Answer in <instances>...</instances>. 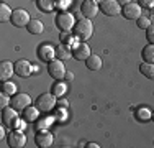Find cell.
Listing matches in <instances>:
<instances>
[{
  "label": "cell",
  "mask_w": 154,
  "mask_h": 148,
  "mask_svg": "<svg viewBox=\"0 0 154 148\" xmlns=\"http://www.w3.org/2000/svg\"><path fill=\"white\" fill-rule=\"evenodd\" d=\"M72 31H74V35L79 40H82V41L90 40V36L94 35V25H92V21H90V18L84 17V18H80V20H77L74 28H72Z\"/></svg>",
  "instance_id": "obj_1"
},
{
  "label": "cell",
  "mask_w": 154,
  "mask_h": 148,
  "mask_svg": "<svg viewBox=\"0 0 154 148\" xmlns=\"http://www.w3.org/2000/svg\"><path fill=\"white\" fill-rule=\"evenodd\" d=\"M54 105H57V101L53 92H45L36 99V107L39 109V112H49L54 109Z\"/></svg>",
  "instance_id": "obj_2"
},
{
  "label": "cell",
  "mask_w": 154,
  "mask_h": 148,
  "mask_svg": "<svg viewBox=\"0 0 154 148\" xmlns=\"http://www.w3.org/2000/svg\"><path fill=\"white\" fill-rule=\"evenodd\" d=\"M48 72H49V76L53 77V79L56 81H62L66 77V68H64V63L61 61V59L54 58L53 61L48 63Z\"/></svg>",
  "instance_id": "obj_3"
},
{
  "label": "cell",
  "mask_w": 154,
  "mask_h": 148,
  "mask_svg": "<svg viewBox=\"0 0 154 148\" xmlns=\"http://www.w3.org/2000/svg\"><path fill=\"white\" fill-rule=\"evenodd\" d=\"M75 25V18L72 13L69 12H61L57 13L56 17V27L61 30V31H71Z\"/></svg>",
  "instance_id": "obj_4"
},
{
  "label": "cell",
  "mask_w": 154,
  "mask_h": 148,
  "mask_svg": "<svg viewBox=\"0 0 154 148\" xmlns=\"http://www.w3.org/2000/svg\"><path fill=\"white\" fill-rule=\"evenodd\" d=\"M18 110H15L12 105L10 107H5V109L2 110V122H3V125H5L7 128H17V125H18V122H20V118H18Z\"/></svg>",
  "instance_id": "obj_5"
},
{
  "label": "cell",
  "mask_w": 154,
  "mask_h": 148,
  "mask_svg": "<svg viewBox=\"0 0 154 148\" xmlns=\"http://www.w3.org/2000/svg\"><path fill=\"white\" fill-rule=\"evenodd\" d=\"M10 105L15 110H18V112H23L28 105H31V97L28 94H23V92H17L10 99Z\"/></svg>",
  "instance_id": "obj_6"
},
{
  "label": "cell",
  "mask_w": 154,
  "mask_h": 148,
  "mask_svg": "<svg viewBox=\"0 0 154 148\" xmlns=\"http://www.w3.org/2000/svg\"><path fill=\"white\" fill-rule=\"evenodd\" d=\"M98 8L107 17H116L120 13V10H122V5L118 3V0H102Z\"/></svg>",
  "instance_id": "obj_7"
},
{
  "label": "cell",
  "mask_w": 154,
  "mask_h": 148,
  "mask_svg": "<svg viewBox=\"0 0 154 148\" xmlns=\"http://www.w3.org/2000/svg\"><path fill=\"white\" fill-rule=\"evenodd\" d=\"M10 21H12L13 27L23 28V27H26V25L30 23V13H28L26 10H23V8H17V10H13Z\"/></svg>",
  "instance_id": "obj_8"
},
{
  "label": "cell",
  "mask_w": 154,
  "mask_h": 148,
  "mask_svg": "<svg viewBox=\"0 0 154 148\" xmlns=\"http://www.w3.org/2000/svg\"><path fill=\"white\" fill-rule=\"evenodd\" d=\"M8 145L12 148H23L26 145V135L23 133V130H18V128L10 130L8 132Z\"/></svg>",
  "instance_id": "obj_9"
},
{
  "label": "cell",
  "mask_w": 154,
  "mask_h": 148,
  "mask_svg": "<svg viewBox=\"0 0 154 148\" xmlns=\"http://www.w3.org/2000/svg\"><path fill=\"white\" fill-rule=\"evenodd\" d=\"M54 142V135L49 132V128H43V130H38L35 137V143L39 148H49Z\"/></svg>",
  "instance_id": "obj_10"
},
{
  "label": "cell",
  "mask_w": 154,
  "mask_h": 148,
  "mask_svg": "<svg viewBox=\"0 0 154 148\" xmlns=\"http://www.w3.org/2000/svg\"><path fill=\"white\" fill-rule=\"evenodd\" d=\"M122 13L126 20H138V18L141 17V5L130 2V3H126V5H123Z\"/></svg>",
  "instance_id": "obj_11"
},
{
  "label": "cell",
  "mask_w": 154,
  "mask_h": 148,
  "mask_svg": "<svg viewBox=\"0 0 154 148\" xmlns=\"http://www.w3.org/2000/svg\"><path fill=\"white\" fill-rule=\"evenodd\" d=\"M72 56H74L77 61H85L87 58L90 56V48L85 41L77 43L74 48H72Z\"/></svg>",
  "instance_id": "obj_12"
},
{
  "label": "cell",
  "mask_w": 154,
  "mask_h": 148,
  "mask_svg": "<svg viewBox=\"0 0 154 148\" xmlns=\"http://www.w3.org/2000/svg\"><path fill=\"white\" fill-rule=\"evenodd\" d=\"M33 69H35V66H33L30 61H26V59H18L15 63V74H18L20 77L30 76L33 72Z\"/></svg>",
  "instance_id": "obj_13"
},
{
  "label": "cell",
  "mask_w": 154,
  "mask_h": 148,
  "mask_svg": "<svg viewBox=\"0 0 154 148\" xmlns=\"http://www.w3.org/2000/svg\"><path fill=\"white\" fill-rule=\"evenodd\" d=\"M98 5L95 2H92V0H85V2L80 5V12H82V15L85 18H94L95 15L98 13Z\"/></svg>",
  "instance_id": "obj_14"
},
{
  "label": "cell",
  "mask_w": 154,
  "mask_h": 148,
  "mask_svg": "<svg viewBox=\"0 0 154 148\" xmlns=\"http://www.w3.org/2000/svg\"><path fill=\"white\" fill-rule=\"evenodd\" d=\"M13 72H15V64L10 61H2V64H0V81L5 82V81L12 79Z\"/></svg>",
  "instance_id": "obj_15"
},
{
  "label": "cell",
  "mask_w": 154,
  "mask_h": 148,
  "mask_svg": "<svg viewBox=\"0 0 154 148\" xmlns=\"http://www.w3.org/2000/svg\"><path fill=\"white\" fill-rule=\"evenodd\" d=\"M39 58H41L43 61H46V63L53 61V59L56 58V48H53L48 43L41 44V46H39Z\"/></svg>",
  "instance_id": "obj_16"
},
{
  "label": "cell",
  "mask_w": 154,
  "mask_h": 148,
  "mask_svg": "<svg viewBox=\"0 0 154 148\" xmlns=\"http://www.w3.org/2000/svg\"><path fill=\"white\" fill-rule=\"evenodd\" d=\"M71 56H72V50H71V46H69V44L61 43V44H57V46H56V58L57 59L66 61V59H69Z\"/></svg>",
  "instance_id": "obj_17"
},
{
  "label": "cell",
  "mask_w": 154,
  "mask_h": 148,
  "mask_svg": "<svg viewBox=\"0 0 154 148\" xmlns=\"http://www.w3.org/2000/svg\"><path fill=\"white\" fill-rule=\"evenodd\" d=\"M85 66L90 71H98V69H102L103 63H102V58L98 56V54H90V56L85 59Z\"/></svg>",
  "instance_id": "obj_18"
},
{
  "label": "cell",
  "mask_w": 154,
  "mask_h": 148,
  "mask_svg": "<svg viewBox=\"0 0 154 148\" xmlns=\"http://www.w3.org/2000/svg\"><path fill=\"white\" fill-rule=\"evenodd\" d=\"M21 115H23V118L26 122H36L38 120V115H39V109L38 107H33V105H28L26 109L21 112Z\"/></svg>",
  "instance_id": "obj_19"
},
{
  "label": "cell",
  "mask_w": 154,
  "mask_h": 148,
  "mask_svg": "<svg viewBox=\"0 0 154 148\" xmlns=\"http://www.w3.org/2000/svg\"><path fill=\"white\" fill-rule=\"evenodd\" d=\"M26 30L31 33V35H41L43 30H45V25L35 18V20H30V23L26 25Z\"/></svg>",
  "instance_id": "obj_20"
},
{
  "label": "cell",
  "mask_w": 154,
  "mask_h": 148,
  "mask_svg": "<svg viewBox=\"0 0 154 148\" xmlns=\"http://www.w3.org/2000/svg\"><path fill=\"white\" fill-rule=\"evenodd\" d=\"M134 115H136V118L139 122H148V120H151L152 112L148 107H138V109L134 110Z\"/></svg>",
  "instance_id": "obj_21"
},
{
  "label": "cell",
  "mask_w": 154,
  "mask_h": 148,
  "mask_svg": "<svg viewBox=\"0 0 154 148\" xmlns=\"http://www.w3.org/2000/svg\"><path fill=\"white\" fill-rule=\"evenodd\" d=\"M141 58H143V61H144V63H154V44L152 43L146 44V46L143 48Z\"/></svg>",
  "instance_id": "obj_22"
},
{
  "label": "cell",
  "mask_w": 154,
  "mask_h": 148,
  "mask_svg": "<svg viewBox=\"0 0 154 148\" xmlns=\"http://www.w3.org/2000/svg\"><path fill=\"white\" fill-rule=\"evenodd\" d=\"M139 72H141L146 79H154V63H141Z\"/></svg>",
  "instance_id": "obj_23"
},
{
  "label": "cell",
  "mask_w": 154,
  "mask_h": 148,
  "mask_svg": "<svg viewBox=\"0 0 154 148\" xmlns=\"http://www.w3.org/2000/svg\"><path fill=\"white\" fill-rule=\"evenodd\" d=\"M59 40H61V43L69 44V46H72V48H74L75 44H77V40H79V38H77L75 35H72L71 31H61Z\"/></svg>",
  "instance_id": "obj_24"
},
{
  "label": "cell",
  "mask_w": 154,
  "mask_h": 148,
  "mask_svg": "<svg viewBox=\"0 0 154 148\" xmlns=\"http://www.w3.org/2000/svg\"><path fill=\"white\" fill-rule=\"evenodd\" d=\"M36 7H38L41 12L48 13L56 7V2H54V0H36Z\"/></svg>",
  "instance_id": "obj_25"
},
{
  "label": "cell",
  "mask_w": 154,
  "mask_h": 148,
  "mask_svg": "<svg viewBox=\"0 0 154 148\" xmlns=\"http://www.w3.org/2000/svg\"><path fill=\"white\" fill-rule=\"evenodd\" d=\"M12 13H13V10H10L8 5H5V3H0V21H2V23L8 21L10 18H12Z\"/></svg>",
  "instance_id": "obj_26"
},
{
  "label": "cell",
  "mask_w": 154,
  "mask_h": 148,
  "mask_svg": "<svg viewBox=\"0 0 154 148\" xmlns=\"http://www.w3.org/2000/svg\"><path fill=\"white\" fill-rule=\"evenodd\" d=\"M2 92L8 94L10 97H12V95H15L17 94V84L12 82V81H5V82H2Z\"/></svg>",
  "instance_id": "obj_27"
},
{
  "label": "cell",
  "mask_w": 154,
  "mask_h": 148,
  "mask_svg": "<svg viewBox=\"0 0 154 148\" xmlns=\"http://www.w3.org/2000/svg\"><path fill=\"white\" fill-rule=\"evenodd\" d=\"M66 91H67L66 84L62 82V81H56V84L53 86V94L56 95V97H61V95L66 94Z\"/></svg>",
  "instance_id": "obj_28"
},
{
  "label": "cell",
  "mask_w": 154,
  "mask_h": 148,
  "mask_svg": "<svg viewBox=\"0 0 154 148\" xmlns=\"http://www.w3.org/2000/svg\"><path fill=\"white\" fill-rule=\"evenodd\" d=\"M53 118H54V117H46V118H41V120L38 118V120H36V128H38V130L48 128L51 124H53Z\"/></svg>",
  "instance_id": "obj_29"
},
{
  "label": "cell",
  "mask_w": 154,
  "mask_h": 148,
  "mask_svg": "<svg viewBox=\"0 0 154 148\" xmlns=\"http://www.w3.org/2000/svg\"><path fill=\"white\" fill-rule=\"evenodd\" d=\"M149 25H151V20H149V17H139L138 20H136V27L138 28H141V30H146L149 27Z\"/></svg>",
  "instance_id": "obj_30"
},
{
  "label": "cell",
  "mask_w": 154,
  "mask_h": 148,
  "mask_svg": "<svg viewBox=\"0 0 154 148\" xmlns=\"http://www.w3.org/2000/svg\"><path fill=\"white\" fill-rule=\"evenodd\" d=\"M146 40L154 44V23H151L148 28H146Z\"/></svg>",
  "instance_id": "obj_31"
},
{
  "label": "cell",
  "mask_w": 154,
  "mask_h": 148,
  "mask_svg": "<svg viewBox=\"0 0 154 148\" xmlns=\"http://www.w3.org/2000/svg\"><path fill=\"white\" fill-rule=\"evenodd\" d=\"M10 95L8 94H5V92H0V107H2V109H5L7 105H8L10 104Z\"/></svg>",
  "instance_id": "obj_32"
},
{
  "label": "cell",
  "mask_w": 154,
  "mask_h": 148,
  "mask_svg": "<svg viewBox=\"0 0 154 148\" xmlns=\"http://www.w3.org/2000/svg\"><path fill=\"white\" fill-rule=\"evenodd\" d=\"M138 3L141 7H144V8H151L154 5V0H138Z\"/></svg>",
  "instance_id": "obj_33"
},
{
  "label": "cell",
  "mask_w": 154,
  "mask_h": 148,
  "mask_svg": "<svg viewBox=\"0 0 154 148\" xmlns=\"http://www.w3.org/2000/svg\"><path fill=\"white\" fill-rule=\"evenodd\" d=\"M25 127H26V120H20V122H18V125H17L18 130H25Z\"/></svg>",
  "instance_id": "obj_34"
},
{
  "label": "cell",
  "mask_w": 154,
  "mask_h": 148,
  "mask_svg": "<svg viewBox=\"0 0 154 148\" xmlns=\"http://www.w3.org/2000/svg\"><path fill=\"white\" fill-rule=\"evenodd\" d=\"M57 105H61V107H62V109H66V107H67V105H69V104H67V101H66V99H61V101H59V102H57Z\"/></svg>",
  "instance_id": "obj_35"
},
{
  "label": "cell",
  "mask_w": 154,
  "mask_h": 148,
  "mask_svg": "<svg viewBox=\"0 0 154 148\" xmlns=\"http://www.w3.org/2000/svg\"><path fill=\"white\" fill-rule=\"evenodd\" d=\"M5 125H2V128H0V138H2V142H3V138H5Z\"/></svg>",
  "instance_id": "obj_36"
},
{
  "label": "cell",
  "mask_w": 154,
  "mask_h": 148,
  "mask_svg": "<svg viewBox=\"0 0 154 148\" xmlns=\"http://www.w3.org/2000/svg\"><path fill=\"white\" fill-rule=\"evenodd\" d=\"M54 117H62V120H64V118H66L64 110H57V112H56V115H54Z\"/></svg>",
  "instance_id": "obj_37"
},
{
  "label": "cell",
  "mask_w": 154,
  "mask_h": 148,
  "mask_svg": "<svg viewBox=\"0 0 154 148\" xmlns=\"http://www.w3.org/2000/svg\"><path fill=\"white\" fill-rule=\"evenodd\" d=\"M72 77H74V74H72V72H69V71H67V72H66V77H64V79H66V81H71V79H72Z\"/></svg>",
  "instance_id": "obj_38"
},
{
  "label": "cell",
  "mask_w": 154,
  "mask_h": 148,
  "mask_svg": "<svg viewBox=\"0 0 154 148\" xmlns=\"http://www.w3.org/2000/svg\"><path fill=\"white\" fill-rule=\"evenodd\" d=\"M87 148H98V145H97V143H94V142H90V143H87V145H85Z\"/></svg>",
  "instance_id": "obj_39"
},
{
  "label": "cell",
  "mask_w": 154,
  "mask_h": 148,
  "mask_svg": "<svg viewBox=\"0 0 154 148\" xmlns=\"http://www.w3.org/2000/svg\"><path fill=\"white\" fill-rule=\"evenodd\" d=\"M120 5H126V3H130V0H118Z\"/></svg>",
  "instance_id": "obj_40"
},
{
  "label": "cell",
  "mask_w": 154,
  "mask_h": 148,
  "mask_svg": "<svg viewBox=\"0 0 154 148\" xmlns=\"http://www.w3.org/2000/svg\"><path fill=\"white\" fill-rule=\"evenodd\" d=\"M151 15H152V17H154V5L151 7Z\"/></svg>",
  "instance_id": "obj_41"
},
{
  "label": "cell",
  "mask_w": 154,
  "mask_h": 148,
  "mask_svg": "<svg viewBox=\"0 0 154 148\" xmlns=\"http://www.w3.org/2000/svg\"><path fill=\"white\" fill-rule=\"evenodd\" d=\"M92 2H95V3H100V2H102V0H92Z\"/></svg>",
  "instance_id": "obj_42"
},
{
  "label": "cell",
  "mask_w": 154,
  "mask_h": 148,
  "mask_svg": "<svg viewBox=\"0 0 154 148\" xmlns=\"http://www.w3.org/2000/svg\"><path fill=\"white\" fill-rule=\"evenodd\" d=\"M151 120H152V122H154V112H152V117H151Z\"/></svg>",
  "instance_id": "obj_43"
},
{
  "label": "cell",
  "mask_w": 154,
  "mask_h": 148,
  "mask_svg": "<svg viewBox=\"0 0 154 148\" xmlns=\"http://www.w3.org/2000/svg\"><path fill=\"white\" fill-rule=\"evenodd\" d=\"M35 2H36V0H35Z\"/></svg>",
  "instance_id": "obj_44"
}]
</instances>
